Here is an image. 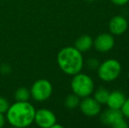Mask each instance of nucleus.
I'll return each instance as SVG.
<instances>
[{
  "label": "nucleus",
  "instance_id": "nucleus-1",
  "mask_svg": "<svg viewBox=\"0 0 129 128\" xmlns=\"http://www.w3.org/2000/svg\"><path fill=\"white\" fill-rule=\"evenodd\" d=\"M35 111V107L29 101H16L10 104L5 112V118L12 126L25 128L34 123Z\"/></svg>",
  "mask_w": 129,
  "mask_h": 128
},
{
  "label": "nucleus",
  "instance_id": "nucleus-2",
  "mask_svg": "<svg viewBox=\"0 0 129 128\" xmlns=\"http://www.w3.org/2000/svg\"><path fill=\"white\" fill-rule=\"evenodd\" d=\"M60 69L68 75H74L82 71L84 64L83 53L75 47H65L61 48L56 57Z\"/></svg>",
  "mask_w": 129,
  "mask_h": 128
},
{
  "label": "nucleus",
  "instance_id": "nucleus-3",
  "mask_svg": "<svg viewBox=\"0 0 129 128\" xmlns=\"http://www.w3.org/2000/svg\"><path fill=\"white\" fill-rule=\"evenodd\" d=\"M70 87L74 94L80 98H83L90 96L93 93L95 85L93 79L90 75L79 72L73 75V78L70 82Z\"/></svg>",
  "mask_w": 129,
  "mask_h": 128
},
{
  "label": "nucleus",
  "instance_id": "nucleus-4",
  "mask_svg": "<svg viewBox=\"0 0 129 128\" xmlns=\"http://www.w3.org/2000/svg\"><path fill=\"white\" fill-rule=\"evenodd\" d=\"M98 76L105 82L115 81L121 73V64L116 59H108L99 63L97 68Z\"/></svg>",
  "mask_w": 129,
  "mask_h": 128
},
{
  "label": "nucleus",
  "instance_id": "nucleus-5",
  "mask_svg": "<svg viewBox=\"0 0 129 128\" xmlns=\"http://www.w3.org/2000/svg\"><path fill=\"white\" fill-rule=\"evenodd\" d=\"M30 92L31 97L36 102H44L52 96L53 85L47 79H38L33 83Z\"/></svg>",
  "mask_w": 129,
  "mask_h": 128
},
{
  "label": "nucleus",
  "instance_id": "nucleus-6",
  "mask_svg": "<svg viewBox=\"0 0 129 128\" xmlns=\"http://www.w3.org/2000/svg\"><path fill=\"white\" fill-rule=\"evenodd\" d=\"M78 107L80 108L83 114L87 117H96L99 115L101 112V104L96 100L94 97H90V96L83 97Z\"/></svg>",
  "mask_w": 129,
  "mask_h": 128
},
{
  "label": "nucleus",
  "instance_id": "nucleus-7",
  "mask_svg": "<svg viewBox=\"0 0 129 128\" xmlns=\"http://www.w3.org/2000/svg\"><path fill=\"white\" fill-rule=\"evenodd\" d=\"M34 122L40 127L51 128L52 125L57 122V119L52 111L48 109H39L35 111Z\"/></svg>",
  "mask_w": 129,
  "mask_h": 128
},
{
  "label": "nucleus",
  "instance_id": "nucleus-8",
  "mask_svg": "<svg viewBox=\"0 0 129 128\" xmlns=\"http://www.w3.org/2000/svg\"><path fill=\"white\" fill-rule=\"evenodd\" d=\"M114 44L115 39L111 32H103L99 34L93 40L94 48L99 53H108L113 48Z\"/></svg>",
  "mask_w": 129,
  "mask_h": 128
},
{
  "label": "nucleus",
  "instance_id": "nucleus-9",
  "mask_svg": "<svg viewBox=\"0 0 129 128\" xmlns=\"http://www.w3.org/2000/svg\"><path fill=\"white\" fill-rule=\"evenodd\" d=\"M108 27L112 35H121V34L125 33L127 30L128 21L122 15L114 16L109 22Z\"/></svg>",
  "mask_w": 129,
  "mask_h": 128
},
{
  "label": "nucleus",
  "instance_id": "nucleus-10",
  "mask_svg": "<svg viewBox=\"0 0 129 128\" xmlns=\"http://www.w3.org/2000/svg\"><path fill=\"white\" fill-rule=\"evenodd\" d=\"M99 119L102 124L109 126H112L114 123L118 119L123 118V115L121 113L120 110H114L108 108L107 110L104 111L103 112L99 113Z\"/></svg>",
  "mask_w": 129,
  "mask_h": 128
},
{
  "label": "nucleus",
  "instance_id": "nucleus-11",
  "mask_svg": "<svg viewBox=\"0 0 129 128\" xmlns=\"http://www.w3.org/2000/svg\"><path fill=\"white\" fill-rule=\"evenodd\" d=\"M126 96L124 93L120 91H113L109 93V97L107 99L106 105L110 109L114 110H120L121 106L123 105L125 100H126Z\"/></svg>",
  "mask_w": 129,
  "mask_h": 128
},
{
  "label": "nucleus",
  "instance_id": "nucleus-12",
  "mask_svg": "<svg viewBox=\"0 0 129 128\" xmlns=\"http://www.w3.org/2000/svg\"><path fill=\"white\" fill-rule=\"evenodd\" d=\"M74 47L81 53H85L93 47V39L91 36L88 34H83L76 39Z\"/></svg>",
  "mask_w": 129,
  "mask_h": 128
},
{
  "label": "nucleus",
  "instance_id": "nucleus-13",
  "mask_svg": "<svg viewBox=\"0 0 129 128\" xmlns=\"http://www.w3.org/2000/svg\"><path fill=\"white\" fill-rule=\"evenodd\" d=\"M110 91L105 88L100 87L93 91V97L100 104H105L109 97Z\"/></svg>",
  "mask_w": 129,
  "mask_h": 128
},
{
  "label": "nucleus",
  "instance_id": "nucleus-14",
  "mask_svg": "<svg viewBox=\"0 0 129 128\" xmlns=\"http://www.w3.org/2000/svg\"><path fill=\"white\" fill-rule=\"evenodd\" d=\"M30 97V90L26 87H19V89L16 90L15 93H14V98H15L16 101H20V102L29 101Z\"/></svg>",
  "mask_w": 129,
  "mask_h": 128
},
{
  "label": "nucleus",
  "instance_id": "nucleus-15",
  "mask_svg": "<svg viewBox=\"0 0 129 128\" xmlns=\"http://www.w3.org/2000/svg\"><path fill=\"white\" fill-rule=\"evenodd\" d=\"M80 101H81L80 97L77 96L76 94H74V93H72V94H70L66 97V98L64 100V105L68 109L73 110L79 106Z\"/></svg>",
  "mask_w": 129,
  "mask_h": 128
},
{
  "label": "nucleus",
  "instance_id": "nucleus-16",
  "mask_svg": "<svg viewBox=\"0 0 129 128\" xmlns=\"http://www.w3.org/2000/svg\"><path fill=\"white\" fill-rule=\"evenodd\" d=\"M120 111L124 118H129V97L126 98L124 104H123V105L120 108Z\"/></svg>",
  "mask_w": 129,
  "mask_h": 128
},
{
  "label": "nucleus",
  "instance_id": "nucleus-17",
  "mask_svg": "<svg viewBox=\"0 0 129 128\" xmlns=\"http://www.w3.org/2000/svg\"><path fill=\"white\" fill-rule=\"evenodd\" d=\"M10 104H9L8 100L5 97H0V112L5 113L8 110Z\"/></svg>",
  "mask_w": 129,
  "mask_h": 128
},
{
  "label": "nucleus",
  "instance_id": "nucleus-18",
  "mask_svg": "<svg viewBox=\"0 0 129 128\" xmlns=\"http://www.w3.org/2000/svg\"><path fill=\"white\" fill-rule=\"evenodd\" d=\"M112 127H113V128H127L128 124H127V122L126 121L125 118L123 117V118L118 119L117 121L112 125Z\"/></svg>",
  "mask_w": 129,
  "mask_h": 128
},
{
  "label": "nucleus",
  "instance_id": "nucleus-19",
  "mask_svg": "<svg viewBox=\"0 0 129 128\" xmlns=\"http://www.w3.org/2000/svg\"><path fill=\"white\" fill-rule=\"evenodd\" d=\"M99 65V61L95 58H90L87 61V67H88L90 69H92V70L97 69Z\"/></svg>",
  "mask_w": 129,
  "mask_h": 128
},
{
  "label": "nucleus",
  "instance_id": "nucleus-20",
  "mask_svg": "<svg viewBox=\"0 0 129 128\" xmlns=\"http://www.w3.org/2000/svg\"><path fill=\"white\" fill-rule=\"evenodd\" d=\"M110 1L117 6H124L126 4H128L129 0H110Z\"/></svg>",
  "mask_w": 129,
  "mask_h": 128
},
{
  "label": "nucleus",
  "instance_id": "nucleus-21",
  "mask_svg": "<svg viewBox=\"0 0 129 128\" xmlns=\"http://www.w3.org/2000/svg\"><path fill=\"white\" fill-rule=\"evenodd\" d=\"M5 122H6V118L5 116V113L0 112V128H2L5 125Z\"/></svg>",
  "mask_w": 129,
  "mask_h": 128
},
{
  "label": "nucleus",
  "instance_id": "nucleus-22",
  "mask_svg": "<svg viewBox=\"0 0 129 128\" xmlns=\"http://www.w3.org/2000/svg\"><path fill=\"white\" fill-rule=\"evenodd\" d=\"M63 127V125H59V124H57L55 122V123L54 124V125H52V127L51 128H62Z\"/></svg>",
  "mask_w": 129,
  "mask_h": 128
},
{
  "label": "nucleus",
  "instance_id": "nucleus-23",
  "mask_svg": "<svg viewBox=\"0 0 129 128\" xmlns=\"http://www.w3.org/2000/svg\"><path fill=\"white\" fill-rule=\"evenodd\" d=\"M84 1H87V2H92V1H95V0H84Z\"/></svg>",
  "mask_w": 129,
  "mask_h": 128
}]
</instances>
